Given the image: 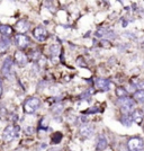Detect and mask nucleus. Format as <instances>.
I'll use <instances>...</instances> for the list:
<instances>
[{"label": "nucleus", "mask_w": 144, "mask_h": 151, "mask_svg": "<svg viewBox=\"0 0 144 151\" xmlns=\"http://www.w3.org/2000/svg\"><path fill=\"white\" fill-rule=\"evenodd\" d=\"M107 145H108V142H107L106 138L105 137H100V138L98 139V141H97L96 149H97V151H102L106 149Z\"/></svg>", "instance_id": "ddd939ff"}, {"label": "nucleus", "mask_w": 144, "mask_h": 151, "mask_svg": "<svg viewBox=\"0 0 144 151\" xmlns=\"http://www.w3.org/2000/svg\"><path fill=\"white\" fill-rule=\"evenodd\" d=\"M144 148V141L142 138L134 137L127 141V149L128 151H142Z\"/></svg>", "instance_id": "20e7f679"}, {"label": "nucleus", "mask_w": 144, "mask_h": 151, "mask_svg": "<svg viewBox=\"0 0 144 151\" xmlns=\"http://www.w3.org/2000/svg\"><path fill=\"white\" fill-rule=\"evenodd\" d=\"M0 34L4 37L8 38V36H10L13 34V28L9 25H0Z\"/></svg>", "instance_id": "4468645a"}, {"label": "nucleus", "mask_w": 144, "mask_h": 151, "mask_svg": "<svg viewBox=\"0 0 144 151\" xmlns=\"http://www.w3.org/2000/svg\"><path fill=\"white\" fill-rule=\"evenodd\" d=\"M61 139H62V133H54L53 134V137H52V141H53V143H59L60 141H61Z\"/></svg>", "instance_id": "aec40b11"}, {"label": "nucleus", "mask_w": 144, "mask_h": 151, "mask_svg": "<svg viewBox=\"0 0 144 151\" xmlns=\"http://www.w3.org/2000/svg\"><path fill=\"white\" fill-rule=\"evenodd\" d=\"M95 132V127L91 124H85L80 127V134L85 138H90Z\"/></svg>", "instance_id": "9d476101"}, {"label": "nucleus", "mask_w": 144, "mask_h": 151, "mask_svg": "<svg viewBox=\"0 0 144 151\" xmlns=\"http://www.w3.org/2000/svg\"><path fill=\"white\" fill-rule=\"evenodd\" d=\"M134 98L140 103H144V90L143 89H140L138 90L135 94H134Z\"/></svg>", "instance_id": "a211bd4d"}, {"label": "nucleus", "mask_w": 144, "mask_h": 151, "mask_svg": "<svg viewBox=\"0 0 144 151\" xmlns=\"http://www.w3.org/2000/svg\"><path fill=\"white\" fill-rule=\"evenodd\" d=\"M117 104L120 106V111H122L123 115L131 114V112H133L134 108H135V101H133L132 98H130L128 96L127 97H123V98H118Z\"/></svg>", "instance_id": "f257e3e1"}, {"label": "nucleus", "mask_w": 144, "mask_h": 151, "mask_svg": "<svg viewBox=\"0 0 144 151\" xmlns=\"http://www.w3.org/2000/svg\"><path fill=\"white\" fill-rule=\"evenodd\" d=\"M9 46H10V41H9V38H7V37L0 38V53L7 51L9 49Z\"/></svg>", "instance_id": "2eb2a0df"}, {"label": "nucleus", "mask_w": 144, "mask_h": 151, "mask_svg": "<svg viewBox=\"0 0 144 151\" xmlns=\"http://www.w3.org/2000/svg\"><path fill=\"white\" fill-rule=\"evenodd\" d=\"M122 124L125 126H131L132 125V117L131 115H123L122 119H120Z\"/></svg>", "instance_id": "dca6fc26"}, {"label": "nucleus", "mask_w": 144, "mask_h": 151, "mask_svg": "<svg viewBox=\"0 0 144 151\" xmlns=\"http://www.w3.org/2000/svg\"><path fill=\"white\" fill-rule=\"evenodd\" d=\"M62 109H63L62 105H61V104H57L55 106L52 108V112L55 114H60L61 112H62Z\"/></svg>", "instance_id": "412c9836"}, {"label": "nucleus", "mask_w": 144, "mask_h": 151, "mask_svg": "<svg viewBox=\"0 0 144 151\" xmlns=\"http://www.w3.org/2000/svg\"><path fill=\"white\" fill-rule=\"evenodd\" d=\"M29 22L28 20H26V19H20L18 20L17 23H16V26H15V28L19 32V34H24L25 32L28 31V28H29Z\"/></svg>", "instance_id": "1a4fd4ad"}, {"label": "nucleus", "mask_w": 144, "mask_h": 151, "mask_svg": "<svg viewBox=\"0 0 144 151\" xmlns=\"http://www.w3.org/2000/svg\"><path fill=\"white\" fill-rule=\"evenodd\" d=\"M116 96H118V98L127 97V90L124 87H117L116 88Z\"/></svg>", "instance_id": "f3484780"}, {"label": "nucleus", "mask_w": 144, "mask_h": 151, "mask_svg": "<svg viewBox=\"0 0 144 151\" xmlns=\"http://www.w3.org/2000/svg\"><path fill=\"white\" fill-rule=\"evenodd\" d=\"M131 117H132V121H133V122H135L136 124L140 125V124L142 123L143 119H144V114L141 109H134V111L132 112Z\"/></svg>", "instance_id": "f8f14e48"}, {"label": "nucleus", "mask_w": 144, "mask_h": 151, "mask_svg": "<svg viewBox=\"0 0 144 151\" xmlns=\"http://www.w3.org/2000/svg\"><path fill=\"white\" fill-rule=\"evenodd\" d=\"M110 86H112V83L110 81L106 79V78H98L97 80H96V87L101 90V91H107V90H109L110 89Z\"/></svg>", "instance_id": "0eeeda50"}, {"label": "nucleus", "mask_w": 144, "mask_h": 151, "mask_svg": "<svg viewBox=\"0 0 144 151\" xmlns=\"http://www.w3.org/2000/svg\"><path fill=\"white\" fill-rule=\"evenodd\" d=\"M39 106H41V101L37 97H32L24 103V111L27 114H33L37 111Z\"/></svg>", "instance_id": "f03ea898"}, {"label": "nucleus", "mask_w": 144, "mask_h": 151, "mask_svg": "<svg viewBox=\"0 0 144 151\" xmlns=\"http://www.w3.org/2000/svg\"><path fill=\"white\" fill-rule=\"evenodd\" d=\"M14 59H15V61L18 63L19 65H25L26 63H27V61H28L27 55H26L23 51H17V52H15Z\"/></svg>", "instance_id": "9b49d317"}, {"label": "nucleus", "mask_w": 144, "mask_h": 151, "mask_svg": "<svg viewBox=\"0 0 144 151\" xmlns=\"http://www.w3.org/2000/svg\"><path fill=\"white\" fill-rule=\"evenodd\" d=\"M18 126L16 125H8L4 130V133H2V139H4V141H6V142H10L11 140H14L15 138H17V135H18Z\"/></svg>", "instance_id": "7ed1b4c3"}, {"label": "nucleus", "mask_w": 144, "mask_h": 151, "mask_svg": "<svg viewBox=\"0 0 144 151\" xmlns=\"http://www.w3.org/2000/svg\"><path fill=\"white\" fill-rule=\"evenodd\" d=\"M1 94H2V82H1V79H0V97H1Z\"/></svg>", "instance_id": "5701e85b"}, {"label": "nucleus", "mask_w": 144, "mask_h": 151, "mask_svg": "<svg viewBox=\"0 0 144 151\" xmlns=\"http://www.w3.org/2000/svg\"><path fill=\"white\" fill-rule=\"evenodd\" d=\"M13 64H14V60L10 57L6 58V60L2 63V73L6 76V77H9L10 73H11Z\"/></svg>", "instance_id": "6e6552de"}, {"label": "nucleus", "mask_w": 144, "mask_h": 151, "mask_svg": "<svg viewBox=\"0 0 144 151\" xmlns=\"http://www.w3.org/2000/svg\"><path fill=\"white\" fill-rule=\"evenodd\" d=\"M60 46L57 44H54V45H51L50 46V53L51 55H53V57H57V55H59L60 54Z\"/></svg>", "instance_id": "6ab92c4d"}, {"label": "nucleus", "mask_w": 144, "mask_h": 151, "mask_svg": "<svg viewBox=\"0 0 144 151\" xmlns=\"http://www.w3.org/2000/svg\"><path fill=\"white\" fill-rule=\"evenodd\" d=\"M15 42L18 47L20 49H25L26 46L29 45V37L26 34H16L15 35Z\"/></svg>", "instance_id": "423d86ee"}, {"label": "nucleus", "mask_w": 144, "mask_h": 151, "mask_svg": "<svg viewBox=\"0 0 144 151\" xmlns=\"http://www.w3.org/2000/svg\"><path fill=\"white\" fill-rule=\"evenodd\" d=\"M33 36L36 38L37 41H39V42H44V41H46L47 37H49V33H47V31L44 27L37 26L33 31Z\"/></svg>", "instance_id": "39448f33"}, {"label": "nucleus", "mask_w": 144, "mask_h": 151, "mask_svg": "<svg viewBox=\"0 0 144 151\" xmlns=\"http://www.w3.org/2000/svg\"><path fill=\"white\" fill-rule=\"evenodd\" d=\"M98 111V108L97 107H91V108H89L87 112H85V114L87 113V114H90V113H94V112H97Z\"/></svg>", "instance_id": "4be33fe9"}]
</instances>
